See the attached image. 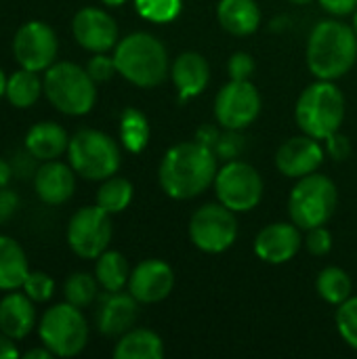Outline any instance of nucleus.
Listing matches in <instances>:
<instances>
[{"label":"nucleus","mask_w":357,"mask_h":359,"mask_svg":"<svg viewBox=\"0 0 357 359\" xmlns=\"http://www.w3.org/2000/svg\"><path fill=\"white\" fill-rule=\"evenodd\" d=\"M4 93H6V74H4L2 67H0V101H2V97H4Z\"/></svg>","instance_id":"nucleus-47"},{"label":"nucleus","mask_w":357,"mask_h":359,"mask_svg":"<svg viewBox=\"0 0 357 359\" xmlns=\"http://www.w3.org/2000/svg\"><path fill=\"white\" fill-rule=\"evenodd\" d=\"M118 74L135 86L154 88L170 74L166 46L147 32H133L118 40L114 48Z\"/></svg>","instance_id":"nucleus-3"},{"label":"nucleus","mask_w":357,"mask_h":359,"mask_svg":"<svg viewBox=\"0 0 357 359\" xmlns=\"http://www.w3.org/2000/svg\"><path fill=\"white\" fill-rule=\"evenodd\" d=\"M149 122L143 111L126 107L120 116V143L130 154H141L149 143Z\"/></svg>","instance_id":"nucleus-28"},{"label":"nucleus","mask_w":357,"mask_h":359,"mask_svg":"<svg viewBox=\"0 0 357 359\" xmlns=\"http://www.w3.org/2000/svg\"><path fill=\"white\" fill-rule=\"evenodd\" d=\"M36 158L27 151V149H23V151H19V154H15V158H13V172L17 175V177H34L36 175V170H38V166H36Z\"/></svg>","instance_id":"nucleus-41"},{"label":"nucleus","mask_w":357,"mask_h":359,"mask_svg":"<svg viewBox=\"0 0 357 359\" xmlns=\"http://www.w3.org/2000/svg\"><path fill=\"white\" fill-rule=\"evenodd\" d=\"M67 158L76 175L88 181H105L114 177L122 162L118 143L95 128H82L69 137Z\"/></svg>","instance_id":"nucleus-6"},{"label":"nucleus","mask_w":357,"mask_h":359,"mask_svg":"<svg viewBox=\"0 0 357 359\" xmlns=\"http://www.w3.org/2000/svg\"><path fill=\"white\" fill-rule=\"evenodd\" d=\"M292 4H309L311 0H290Z\"/></svg>","instance_id":"nucleus-49"},{"label":"nucleus","mask_w":357,"mask_h":359,"mask_svg":"<svg viewBox=\"0 0 357 359\" xmlns=\"http://www.w3.org/2000/svg\"><path fill=\"white\" fill-rule=\"evenodd\" d=\"M337 202L339 191L328 177L320 172L301 177L297 179V185L288 198L290 221L305 231L318 225H326L337 210Z\"/></svg>","instance_id":"nucleus-7"},{"label":"nucleus","mask_w":357,"mask_h":359,"mask_svg":"<svg viewBox=\"0 0 357 359\" xmlns=\"http://www.w3.org/2000/svg\"><path fill=\"white\" fill-rule=\"evenodd\" d=\"M36 326L34 301L25 292L11 290L0 301V332L15 341H23Z\"/></svg>","instance_id":"nucleus-20"},{"label":"nucleus","mask_w":357,"mask_h":359,"mask_svg":"<svg viewBox=\"0 0 357 359\" xmlns=\"http://www.w3.org/2000/svg\"><path fill=\"white\" fill-rule=\"evenodd\" d=\"M50 358H55L44 345L40 347V349H32V351H27L25 353V359H50Z\"/></svg>","instance_id":"nucleus-46"},{"label":"nucleus","mask_w":357,"mask_h":359,"mask_svg":"<svg viewBox=\"0 0 357 359\" xmlns=\"http://www.w3.org/2000/svg\"><path fill=\"white\" fill-rule=\"evenodd\" d=\"M295 118L305 135L326 141L343 124L345 97L332 80H318L299 95Z\"/></svg>","instance_id":"nucleus-4"},{"label":"nucleus","mask_w":357,"mask_h":359,"mask_svg":"<svg viewBox=\"0 0 357 359\" xmlns=\"http://www.w3.org/2000/svg\"><path fill=\"white\" fill-rule=\"evenodd\" d=\"M175 286L173 267L160 259H145L135 269H130L128 292L145 305L164 301Z\"/></svg>","instance_id":"nucleus-15"},{"label":"nucleus","mask_w":357,"mask_h":359,"mask_svg":"<svg viewBox=\"0 0 357 359\" xmlns=\"http://www.w3.org/2000/svg\"><path fill=\"white\" fill-rule=\"evenodd\" d=\"M103 4H107V6H120V4H124L126 0H101Z\"/></svg>","instance_id":"nucleus-48"},{"label":"nucleus","mask_w":357,"mask_h":359,"mask_svg":"<svg viewBox=\"0 0 357 359\" xmlns=\"http://www.w3.org/2000/svg\"><path fill=\"white\" fill-rule=\"evenodd\" d=\"M86 72L90 74V78L95 82H107L114 78V74H118L114 55H105V53H95L90 57V61L86 63Z\"/></svg>","instance_id":"nucleus-36"},{"label":"nucleus","mask_w":357,"mask_h":359,"mask_svg":"<svg viewBox=\"0 0 357 359\" xmlns=\"http://www.w3.org/2000/svg\"><path fill=\"white\" fill-rule=\"evenodd\" d=\"M227 69L231 80H250V76L255 74V59L246 50H238L229 57Z\"/></svg>","instance_id":"nucleus-38"},{"label":"nucleus","mask_w":357,"mask_h":359,"mask_svg":"<svg viewBox=\"0 0 357 359\" xmlns=\"http://www.w3.org/2000/svg\"><path fill=\"white\" fill-rule=\"evenodd\" d=\"M38 337L55 358H76L88 343V324L80 307L53 305L38 322Z\"/></svg>","instance_id":"nucleus-8"},{"label":"nucleus","mask_w":357,"mask_h":359,"mask_svg":"<svg viewBox=\"0 0 357 359\" xmlns=\"http://www.w3.org/2000/svg\"><path fill=\"white\" fill-rule=\"evenodd\" d=\"M219 128L217 126H202L198 133H196V141H200V143H204L206 147H215V143H217V139H219Z\"/></svg>","instance_id":"nucleus-44"},{"label":"nucleus","mask_w":357,"mask_h":359,"mask_svg":"<svg viewBox=\"0 0 357 359\" xmlns=\"http://www.w3.org/2000/svg\"><path fill=\"white\" fill-rule=\"evenodd\" d=\"M337 328L343 341L357 351V297H349L337 309Z\"/></svg>","instance_id":"nucleus-33"},{"label":"nucleus","mask_w":357,"mask_h":359,"mask_svg":"<svg viewBox=\"0 0 357 359\" xmlns=\"http://www.w3.org/2000/svg\"><path fill=\"white\" fill-rule=\"evenodd\" d=\"M217 200L234 212H248L263 198V179L255 166L242 160L225 162L215 177Z\"/></svg>","instance_id":"nucleus-9"},{"label":"nucleus","mask_w":357,"mask_h":359,"mask_svg":"<svg viewBox=\"0 0 357 359\" xmlns=\"http://www.w3.org/2000/svg\"><path fill=\"white\" fill-rule=\"evenodd\" d=\"M238 238V219L236 212L217 204L200 206L189 219V240L194 246L208 255L225 252L234 246Z\"/></svg>","instance_id":"nucleus-10"},{"label":"nucleus","mask_w":357,"mask_h":359,"mask_svg":"<svg viewBox=\"0 0 357 359\" xmlns=\"http://www.w3.org/2000/svg\"><path fill=\"white\" fill-rule=\"evenodd\" d=\"M225 133L219 135L213 151L217 154L219 160H238V156L242 154L244 149V137H242V130H229V128H223Z\"/></svg>","instance_id":"nucleus-35"},{"label":"nucleus","mask_w":357,"mask_h":359,"mask_svg":"<svg viewBox=\"0 0 357 359\" xmlns=\"http://www.w3.org/2000/svg\"><path fill=\"white\" fill-rule=\"evenodd\" d=\"M357 61V36L353 25L339 19L316 23L307 40V67L318 80H339Z\"/></svg>","instance_id":"nucleus-2"},{"label":"nucleus","mask_w":357,"mask_h":359,"mask_svg":"<svg viewBox=\"0 0 357 359\" xmlns=\"http://www.w3.org/2000/svg\"><path fill=\"white\" fill-rule=\"evenodd\" d=\"M34 189L40 202L48 206H61L74 196L76 170L72 164H63L59 160L42 162L34 175Z\"/></svg>","instance_id":"nucleus-18"},{"label":"nucleus","mask_w":357,"mask_h":359,"mask_svg":"<svg viewBox=\"0 0 357 359\" xmlns=\"http://www.w3.org/2000/svg\"><path fill=\"white\" fill-rule=\"evenodd\" d=\"M316 290L318 294L330 303V305H341L345 303L349 297H353V282L349 278V273L341 267H326L318 273L316 280Z\"/></svg>","instance_id":"nucleus-29"},{"label":"nucleus","mask_w":357,"mask_h":359,"mask_svg":"<svg viewBox=\"0 0 357 359\" xmlns=\"http://www.w3.org/2000/svg\"><path fill=\"white\" fill-rule=\"evenodd\" d=\"M318 2L326 13H330L335 17L351 15V13H356L357 8V0H318Z\"/></svg>","instance_id":"nucleus-42"},{"label":"nucleus","mask_w":357,"mask_h":359,"mask_svg":"<svg viewBox=\"0 0 357 359\" xmlns=\"http://www.w3.org/2000/svg\"><path fill=\"white\" fill-rule=\"evenodd\" d=\"M48 103L65 116H84L95 107L97 82L86 67L72 61H55L42 78Z\"/></svg>","instance_id":"nucleus-5"},{"label":"nucleus","mask_w":357,"mask_h":359,"mask_svg":"<svg viewBox=\"0 0 357 359\" xmlns=\"http://www.w3.org/2000/svg\"><path fill=\"white\" fill-rule=\"evenodd\" d=\"M13 177H15V172H13V164L0 156V189H2V187H8V183H11V179H13Z\"/></svg>","instance_id":"nucleus-45"},{"label":"nucleus","mask_w":357,"mask_h":359,"mask_svg":"<svg viewBox=\"0 0 357 359\" xmlns=\"http://www.w3.org/2000/svg\"><path fill=\"white\" fill-rule=\"evenodd\" d=\"M137 299L122 290L118 292H105L101 297L99 309H97V328L105 337H122L128 332L137 320Z\"/></svg>","instance_id":"nucleus-19"},{"label":"nucleus","mask_w":357,"mask_h":359,"mask_svg":"<svg viewBox=\"0 0 357 359\" xmlns=\"http://www.w3.org/2000/svg\"><path fill=\"white\" fill-rule=\"evenodd\" d=\"M133 202V183L124 177H109L97 189V206L109 215H118Z\"/></svg>","instance_id":"nucleus-30"},{"label":"nucleus","mask_w":357,"mask_h":359,"mask_svg":"<svg viewBox=\"0 0 357 359\" xmlns=\"http://www.w3.org/2000/svg\"><path fill=\"white\" fill-rule=\"evenodd\" d=\"M135 8L151 23H170L181 13V0H135Z\"/></svg>","instance_id":"nucleus-32"},{"label":"nucleus","mask_w":357,"mask_h":359,"mask_svg":"<svg viewBox=\"0 0 357 359\" xmlns=\"http://www.w3.org/2000/svg\"><path fill=\"white\" fill-rule=\"evenodd\" d=\"M219 158L200 141L173 145L158 168L160 187L173 200H191L206 191L217 177Z\"/></svg>","instance_id":"nucleus-1"},{"label":"nucleus","mask_w":357,"mask_h":359,"mask_svg":"<svg viewBox=\"0 0 357 359\" xmlns=\"http://www.w3.org/2000/svg\"><path fill=\"white\" fill-rule=\"evenodd\" d=\"M351 25H353V29H356V36H357V8H356V13H353V23H351Z\"/></svg>","instance_id":"nucleus-50"},{"label":"nucleus","mask_w":357,"mask_h":359,"mask_svg":"<svg viewBox=\"0 0 357 359\" xmlns=\"http://www.w3.org/2000/svg\"><path fill=\"white\" fill-rule=\"evenodd\" d=\"M69 137L65 128L57 122H36L27 135H25V149L38 160V162H48L57 160L67 151Z\"/></svg>","instance_id":"nucleus-22"},{"label":"nucleus","mask_w":357,"mask_h":359,"mask_svg":"<svg viewBox=\"0 0 357 359\" xmlns=\"http://www.w3.org/2000/svg\"><path fill=\"white\" fill-rule=\"evenodd\" d=\"M303 246L301 227L297 223H271L263 227L255 240V255L269 265H282L297 257Z\"/></svg>","instance_id":"nucleus-17"},{"label":"nucleus","mask_w":357,"mask_h":359,"mask_svg":"<svg viewBox=\"0 0 357 359\" xmlns=\"http://www.w3.org/2000/svg\"><path fill=\"white\" fill-rule=\"evenodd\" d=\"M27 276L29 263L23 246L8 236H0V290H21Z\"/></svg>","instance_id":"nucleus-24"},{"label":"nucleus","mask_w":357,"mask_h":359,"mask_svg":"<svg viewBox=\"0 0 357 359\" xmlns=\"http://www.w3.org/2000/svg\"><path fill=\"white\" fill-rule=\"evenodd\" d=\"M99 288L101 286H99V282H97L95 276L80 271V273H72L65 280V284H63V297H65V301L69 305L84 309V307H88V305H93L97 301Z\"/></svg>","instance_id":"nucleus-31"},{"label":"nucleus","mask_w":357,"mask_h":359,"mask_svg":"<svg viewBox=\"0 0 357 359\" xmlns=\"http://www.w3.org/2000/svg\"><path fill=\"white\" fill-rule=\"evenodd\" d=\"M112 215L103 208L84 206L69 219L67 225V244L74 255L80 259H97L101 257L112 242Z\"/></svg>","instance_id":"nucleus-11"},{"label":"nucleus","mask_w":357,"mask_h":359,"mask_svg":"<svg viewBox=\"0 0 357 359\" xmlns=\"http://www.w3.org/2000/svg\"><path fill=\"white\" fill-rule=\"evenodd\" d=\"M19 355L21 353L15 347V339H11L4 332H0V359H17Z\"/></svg>","instance_id":"nucleus-43"},{"label":"nucleus","mask_w":357,"mask_h":359,"mask_svg":"<svg viewBox=\"0 0 357 359\" xmlns=\"http://www.w3.org/2000/svg\"><path fill=\"white\" fill-rule=\"evenodd\" d=\"M19 204H21L19 202V196L13 189H8V187H2L0 189V225L8 223L17 215Z\"/></svg>","instance_id":"nucleus-39"},{"label":"nucleus","mask_w":357,"mask_h":359,"mask_svg":"<svg viewBox=\"0 0 357 359\" xmlns=\"http://www.w3.org/2000/svg\"><path fill=\"white\" fill-rule=\"evenodd\" d=\"M116 359H162L164 343L162 339L147 328H130L120 337L114 349Z\"/></svg>","instance_id":"nucleus-25"},{"label":"nucleus","mask_w":357,"mask_h":359,"mask_svg":"<svg viewBox=\"0 0 357 359\" xmlns=\"http://www.w3.org/2000/svg\"><path fill=\"white\" fill-rule=\"evenodd\" d=\"M217 19L231 36H250L261 25V8L255 0H219Z\"/></svg>","instance_id":"nucleus-23"},{"label":"nucleus","mask_w":357,"mask_h":359,"mask_svg":"<svg viewBox=\"0 0 357 359\" xmlns=\"http://www.w3.org/2000/svg\"><path fill=\"white\" fill-rule=\"evenodd\" d=\"M261 111V95L250 80H229L215 97V118L221 128L244 130Z\"/></svg>","instance_id":"nucleus-13"},{"label":"nucleus","mask_w":357,"mask_h":359,"mask_svg":"<svg viewBox=\"0 0 357 359\" xmlns=\"http://www.w3.org/2000/svg\"><path fill=\"white\" fill-rule=\"evenodd\" d=\"M72 34L76 42L90 53H107L118 44V23L116 19L97 6H84L74 15Z\"/></svg>","instance_id":"nucleus-14"},{"label":"nucleus","mask_w":357,"mask_h":359,"mask_svg":"<svg viewBox=\"0 0 357 359\" xmlns=\"http://www.w3.org/2000/svg\"><path fill=\"white\" fill-rule=\"evenodd\" d=\"M305 246L314 257H326L332 250V236L324 225L311 227V229H307Z\"/></svg>","instance_id":"nucleus-37"},{"label":"nucleus","mask_w":357,"mask_h":359,"mask_svg":"<svg viewBox=\"0 0 357 359\" xmlns=\"http://www.w3.org/2000/svg\"><path fill=\"white\" fill-rule=\"evenodd\" d=\"M59 53V40L55 29L44 21H27L23 23L13 38V57L23 69L46 72Z\"/></svg>","instance_id":"nucleus-12"},{"label":"nucleus","mask_w":357,"mask_h":359,"mask_svg":"<svg viewBox=\"0 0 357 359\" xmlns=\"http://www.w3.org/2000/svg\"><path fill=\"white\" fill-rule=\"evenodd\" d=\"M42 93H44V84H42V78L38 76V72L19 67L17 72H13L6 78L4 97L17 109H27V107L36 105V101L40 99Z\"/></svg>","instance_id":"nucleus-26"},{"label":"nucleus","mask_w":357,"mask_h":359,"mask_svg":"<svg viewBox=\"0 0 357 359\" xmlns=\"http://www.w3.org/2000/svg\"><path fill=\"white\" fill-rule=\"evenodd\" d=\"M95 278L105 292H118L124 286H128L130 267H128L124 255H120L116 250H105L101 257H97Z\"/></svg>","instance_id":"nucleus-27"},{"label":"nucleus","mask_w":357,"mask_h":359,"mask_svg":"<svg viewBox=\"0 0 357 359\" xmlns=\"http://www.w3.org/2000/svg\"><path fill=\"white\" fill-rule=\"evenodd\" d=\"M21 290L34 303H46L55 294V280L48 273H44V271H29V276L25 278Z\"/></svg>","instance_id":"nucleus-34"},{"label":"nucleus","mask_w":357,"mask_h":359,"mask_svg":"<svg viewBox=\"0 0 357 359\" xmlns=\"http://www.w3.org/2000/svg\"><path fill=\"white\" fill-rule=\"evenodd\" d=\"M170 78L183 99L198 97L210 80V65L208 61L196 53V50H185L181 53L173 65H170Z\"/></svg>","instance_id":"nucleus-21"},{"label":"nucleus","mask_w":357,"mask_h":359,"mask_svg":"<svg viewBox=\"0 0 357 359\" xmlns=\"http://www.w3.org/2000/svg\"><path fill=\"white\" fill-rule=\"evenodd\" d=\"M322 162L324 149L320 141L305 133L284 141L276 154V166L288 179H301L311 172H318Z\"/></svg>","instance_id":"nucleus-16"},{"label":"nucleus","mask_w":357,"mask_h":359,"mask_svg":"<svg viewBox=\"0 0 357 359\" xmlns=\"http://www.w3.org/2000/svg\"><path fill=\"white\" fill-rule=\"evenodd\" d=\"M326 151L335 158V160H347L349 154H351V141L341 135L339 130L335 135H330L326 139Z\"/></svg>","instance_id":"nucleus-40"}]
</instances>
